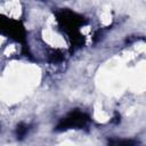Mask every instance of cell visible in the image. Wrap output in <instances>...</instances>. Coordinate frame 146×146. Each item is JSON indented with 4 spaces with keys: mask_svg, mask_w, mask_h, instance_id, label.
Here are the masks:
<instances>
[{
    "mask_svg": "<svg viewBox=\"0 0 146 146\" xmlns=\"http://www.w3.org/2000/svg\"><path fill=\"white\" fill-rule=\"evenodd\" d=\"M88 121V116L80 112V111H74L71 112L66 117L62 119L58 125L56 127V130H66L70 128H76V127H83Z\"/></svg>",
    "mask_w": 146,
    "mask_h": 146,
    "instance_id": "1",
    "label": "cell"
},
{
    "mask_svg": "<svg viewBox=\"0 0 146 146\" xmlns=\"http://www.w3.org/2000/svg\"><path fill=\"white\" fill-rule=\"evenodd\" d=\"M29 129H30V127L29 125H26L25 123H19L18 125H17V128H16V136H17V139H23L25 136H26V133L29 132Z\"/></svg>",
    "mask_w": 146,
    "mask_h": 146,
    "instance_id": "2",
    "label": "cell"
}]
</instances>
